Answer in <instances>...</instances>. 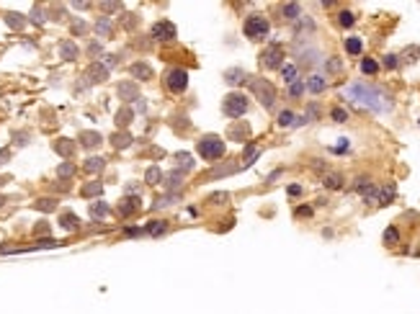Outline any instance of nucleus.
Returning <instances> with one entry per match:
<instances>
[{"label": "nucleus", "mask_w": 420, "mask_h": 314, "mask_svg": "<svg viewBox=\"0 0 420 314\" xmlns=\"http://www.w3.org/2000/svg\"><path fill=\"white\" fill-rule=\"evenodd\" d=\"M11 160V149L8 147H3V149H0V165H6Z\"/></svg>", "instance_id": "obj_47"}, {"label": "nucleus", "mask_w": 420, "mask_h": 314, "mask_svg": "<svg viewBox=\"0 0 420 314\" xmlns=\"http://www.w3.org/2000/svg\"><path fill=\"white\" fill-rule=\"evenodd\" d=\"M72 175H75V165H72V163H62V165L57 168V178L65 181V178H72Z\"/></svg>", "instance_id": "obj_35"}, {"label": "nucleus", "mask_w": 420, "mask_h": 314, "mask_svg": "<svg viewBox=\"0 0 420 314\" xmlns=\"http://www.w3.org/2000/svg\"><path fill=\"white\" fill-rule=\"evenodd\" d=\"M343 175H338V173H327L325 175V188H330V191H338V188H343Z\"/></svg>", "instance_id": "obj_24"}, {"label": "nucleus", "mask_w": 420, "mask_h": 314, "mask_svg": "<svg viewBox=\"0 0 420 314\" xmlns=\"http://www.w3.org/2000/svg\"><path fill=\"white\" fill-rule=\"evenodd\" d=\"M175 163L180 165V170H183V173L193 170V160H191V154H186V152H178V154H175Z\"/></svg>", "instance_id": "obj_26"}, {"label": "nucleus", "mask_w": 420, "mask_h": 314, "mask_svg": "<svg viewBox=\"0 0 420 314\" xmlns=\"http://www.w3.org/2000/svg\"><path fill=\"white\" fill-rule=\"evenodd\" d=\"M165 85H168V90H170V93H183V90H186V85H188V72H186L183 67L170 70V72L165 75Z\"/></svg>", "instance_id": "obj_7"}, {"label": "nucleus", "mask_w": 420, "mask_h": 314, "mask_svg": "<svg viewBox=\"0 0 420 314\" xmlns=\"http://www.w3.org/2000/svg\"><path fill=\"white\" fill-rule=\"evenodd\" d=\"M175 199H178L175 193H168V196H160V199H155V204H152V209H162V206H170V204H173Z\"/></svg>", "instance_id": "obj_41"}, {"label": "nucleus", "mask_w": 420, "mask_h": 314, "mask_svg": "<svg viewBox=\"0 0 420 314\" xmlns=\"http://www.w3.org/2000/svg\"><path fill=\"white\" fill-rule=\"evenodd\" d=\"M397 242H399L397 227H387V229H384V245H397Z\"/></svg>", "instance_id": "obj_36"}, {"label": "nucleus", "mask_w": 420, "mask_h": 314, "mask_svg": "<svg viewBox=\"0 0 420 314\" xmlns=\"http://www.w3.org/2000/svg\"><path fill=\"white\" fill-rule=\"evenodd\" d=\"M243 31H245V36H248V39L261 42V39H266V36H268L271 24H268V18H263V16H250V18H245Z\"/></svg>", "instance_id": "obj_4"}, {"label": "nucleus", "mask_w": 420, "mask_h": 314, "mask_svg": "<svg viewBox=\"0 0 420 314\" xmlns=\"http://www.w3.org/2000/svg\"><path fill=\"white\" fill-rule=\"evenodd\" d=\"M361 49H363V42H361L358 36L345 39V52H348V54H361Z\"/></svg>", "instance_id": "obj_28"}, {"label": "nucleus", "mask_w": 420, "mask_h": 314, "mask_svg": "<svg viewBox=\"0 0 420 314\" xmlns=\"http://www.w3.org/2000/svg\"><path fill=\"white\" fill-rule=\"evenodd\" d=\"M13 139H19V142H16V144H26V139H29V134H16V136H13Z\"/></svg>", "instance_id": "obj_53"}, {"label": "nucleus", "mask_w": 420, "mask_h": 314, "mask_svg": "<svg viewBox=\"0 0 420 314\" xmlns=\"http://www.w3.org/2000/svg\"><path fill=\"white\" fill-rule=\"evenodd\" d=\"M54 149H57V154H62V157H70V154L75 152V144H72L70 139H60V142H54Z\"/></svg>", "instance_id": "obj_23"}, {"label": "nucleus", "mask_w": 420, "mask_h": 314, "mask_svg": "<svg viewBox=\"0 0 420 314\" xmlns=\"http://www.w3.org/2000/svg\"><path fill=\"white\" fill-rule=\"evenodd\" d=\"M60 224H62V229H67V232H70V229H78V224H80V222H78V217H75V214H62V217H60Z\"/></svg>", "instance_id": "obj_30"}, {"label": "nucleus", "mask_w": 420, "mask_h": 314, "mask_svg": "<svg viewBox=\"0 0 420 314\" xmlns=\"http://www.w3.org/2000/svg\"><path fill=\"white\" fill-rule=\"evenodd\" d=\"M132 142H134V139H132V134H126V131H119V134L111 136V144H114L116 149H126Z\"/></svg>", "instance_id": "obj_21"}, {"label": "nucleus", "mask_w": 420, "mask_h": 314, "mask_svg": "<svg viewBox=\"0 0 420 314\" xmlns=\"http://www.w3.org/2000/svg\"><path fill=\"white\" fill-rule=\"evenodd\" d=\"M281 16L286 21H299L302 18V6L299 3H284L281 6Z\"/></svg>", "instance_id": "obj_11"}, {"label": "nucleus", "mask_w": 420, "mask_h": 314, "mask_svg": "<svg viewBox=\"0 0 420 314\" xmlns=\"http://www.w3.org/2000/svg\"><path fill=\"white\" fill-rule=\"evenodd\" d=\"M345 95H348L351 101H356L358 106L371 108L374 113H387V111H392L389 95H387L384 90L369 85V83H353V85H348V88H345Z\"/></svg>", "instance_id": "obj_1"}, {"label": "nucleus", "mask_w": 420, "mask_h": 314, "mask_svg": "<svg viewBox=\"0 0 420 314\" xmlns=\"http://www.w3.org/2000/svg\"><path fill=\"white\" fill-rule=\"evenodd\" d=\"M116 211H119V217H132V214H137V211H139V196H126V199L116 206Z\"/></svg>", "instance_id": "obj_10"}, {"label": "nucleus", "mask_w": 420, "mask_h": 314, "mask_svg": "<svg viewBox=\"0 0 420 314\" xmlns=\"http://www.w3.org/2000/svg\"><path fill=\"white\" fill-rule=\"evenodd\" d=\"M101 191H103L101 183H88V186L83 188V196H85V199H90V196H101Z\"/></svg>", "instance_id": "obj_40"}, {"label": "nucleus", "mask_w": 420, "mask_h": 314, "mask_svg": "<svg viewBox=\"0 0 420 314\" xmlns=\"http://www.w3.org/2000/svg\"><path fill=\"white\" fill-rule=\"evenodd\" d=\"M132 119H134V111H132V108H121V111L116 113V124H119V126H126Z\"/></svg>", "instance_id": "obj_34"}, {"label": "nucleus", "mask_w": 420, "mask_h": 314, "mask_svg": "<svg viewBox=\"0 0 420 314\" xmlns=\"http://www.w3.org/2000/svg\"><path fill=\"white\" fill-rule=\"evenodd\" d=\"M297 217H312V209L309 206H299L297 209Z\"/></svg>", "instance_id": "obj_50"}, {"label": "nucleus", "mask_w": 420, "mask_h": 314, "mask_svg": "<svg viewBox=\"0 0 420 314\" xmlns=\"http://www.w3.org/2000/svg\"><path fill=\"white\" fill-rule=\"evenodd\" d=\"M0 204H3V199H0Z\"/></svg>", "instance_id": "obj_54"}, {"label": "nucleus", "mask_w": 420, "mask_h": 314, "mask_svg": "<svg viewBox=\"0 0 420 314\" xmlns=\"http://www.w3.org/2000/svg\"><path fill=\"white\" fill-rule=\"evenodd\" d=\"M394 199V186H384L376 191V206H387Z\"/></svg>", "instance_id": "obj_19"}, {"label": "nucleus", "mask_w": 420, "mask_h": 314, "mask_svg": "<svg viewBox=\"0 0 420 314\" xmlns=\"http://www.w3.org/2000/svg\"><path fill=\"white\" fill-rule=\"evenodd\" d=\"M258 154H261V149H258L255 144H248V147H245V165H253Z\"/></svg>", "instance_id": "obj_39"}, {"label": "nucleus", "mask_w": 420, "mask_h": 314, "mask_svg": "<svg viewBox=\"0 0 420 314\" xmlns=\"http://www.w3.org/2000/svg\"><path fill=\"white\" fill-rule=\"evenodd\" d=\"M281 77H284L286 85L297 83V80H299V77H297V67H294V65H284V67H281Z\"/></svg>", "instance_id": "obj_29"}, {"label": "nucleus", "mask_w": 420, "mask_h": 314, "mask_svg": "<svg viewBox=\"0 0 420 314\" xmlns=\"http://www.w3.org/2000/svg\"><path fill=\"white\" fill-rule=\"evenodd\" d=\"M222 111H225V116H230V119H240V116L248 111V98H245L243 93H230V95H225V101H222Z\"/></svg>", "instance_id": "obj_5"}, {"label": "nucleus", "mask_w": 420, "mask_h": 314, "mask_svg": "<svg viewBox=\"0 0 420 314\" xmlns=\"http://www.w3.org/2000/svg\"><path fill=\"white\" fill-rule=\"evenodd\" d=\"M6 21H8V26H11V29H24V26H26L24 16H19V13H8V16H6Z\"/></svg>", "instance_id": "obj_37"}, {"label": "nucleus", "mask_w": 420, "mask_h": 314, "mask_svg": "<svg viewBox=\"0 0 420 314\" xmlns=\"http://www.w3.org/2000/svg\"><path fill=\"white\" fill-rule=\"evenodd\" d=\"M248 83H250V90H253V95L263 103V108H273L276 106V88L268 83V80H263V77H248Z\"/></svg>", "instance_id": "obj_2"}, {"label": "nucleus", "mask_w": 420, "mask_h": 314, "mask_svg": "<svg viewBox=\"0 0 420 314\" xmlns=\"http://www.w3.org/2000/svg\"><path fill=\"white\" fill-rule=\"evenodd\" d=\"M225 80H227L230 85H240V83H248V72L240 70V67H230V70L225 72Z\"/></svg>", "instance_id": "obj_12"}, {"label": "nucleus", "mask_w": 420, "mask_h": 314, "mask_svg": "<svg viewBox=\"0 0 420 314\" xmlns=\"http://www.w3.org/2000/svg\"><path fill=\"white\" fill-rule=\"evenodd\" d=\"M96 31H98L101 36H106V34H111V21H108V18H101V21L96 24Z\"/></svg>", "instance_id": "obj_43"}, {"label": "nucleus", "mask_w": 420, "mask_h": 314, "mask_svg": "<svg viewBox=\"0 0 420 314\" xmlns=\"http://www.w3.org/2000/svg\"><path fill=\"white\" fill-rule=\"evenodd\" d=\"M309 93H322L325 88H327V80L322 77V75H312L309 80H307V85H304Z\"/></svg>", "instance_id": "obj_17"}, {"label": "nucleus", "mask_w": 420, "mask_h": 314, "mask_svg": "<svg viewBox=\"0 0 420 314\" xmlns=\"http://www.w3.org/2000/svg\"><path fill=\"white\" fill-rule=\"evenodd\" d=\"M60 57H62V60H67V62L78 60V44H75V42H70V39H67V42H62V44H60Z\"/></svg>", "instance_id": "obj_13"}, {"label": "nucleus", "mask_w": 420, "mask_h": 314, "mask_svg": "<svg viewBox=\"0 0 420 314\" xmlns=\"http://www.w3.org/2000/svg\"><path fill=\"white\" fill-rule=\"evenodd\" d=\"M183 175H186V173L175 168V170H173V173H168V178H162V181H165V186H168L170 191H175V188H180V183H183Z\"/></svg>", "instance_id": "obj_18"}, {"label": "nucleus", "mask_w": 420, "mask_h": 314, "mask_svg": "<svg viewBox=\"0 0 420 314\" xmlns=\"http://www.w3.org/2000/svg\"><path fill=\"white\" fill-rule=\"evenodd\" d=\"M144 181H147V186H157V183H162V170H160L157 165L147 168V173H144Z\"/></svg>", "instance_id": "obj_22"}, {"label": "nucleus", "mask_w": 420, "mask_h": 314, "mask_svg": "<svg viewBox=\"0 0 420 314\" xmlns=\"http://www.w3.org/2000/svg\"><path fill=\"white\" fill-rule=\"evenodd\" d=\"M142 232H144V229H139V227H126V229H124V234H126V237H139Z\"/></svg>", "instance_id": "obj_48"}, {"label": "nucleus", "mask_w": 420, "mask_h": 314, "mask_svg": "<svg viewBox=\"0 0 420 314\" xmlns=\"http://www.w3.org/2000/svg\"><path fill=\"white\" fill-rule=\"evenodd\" d=\"M144 232H147V234H152V237H160V234H165V232H168V222H165V219H152V222H147Z\"/></svg>", "instance_id": "obj_15"}, {"label": "nucleus", "mask_w": 420, "mask_h": 314, "mask_svg": "<svg viewBox=\"0 0 420 314\" xmlns=\"http://www.w3.org/2000/svg\"><path fill=\"white\" fill-rule=\"evenodd\" d=\"M338 24H340L343 29H351V26L356 24V16H353L351 11H340V16H338Z\"/></svg>", "instance_id": "obj_33"}, {"label": "nucleus", "mask_w": 420, "mask_h": 314, "mask_svg": "<svg viewBox=\"0 0 420 314\" xmlns=\"http://www.w3.org/2000/svg\"><path fill=\"white\" fill-rule=\"evenodd\" d=\"M304 90H307V88H304V83H302V80H297V83H291V85H289V95H291V98H302V93H304Z\"/></svg>", "instance_id": "obj_42"}, {"label": "nucleus", "mask_w": 420, "mask_h": 314, "mask_svg": "<svg viewBox=\"0 0 420 314\" xmlns=\"http://www.w3.org/2000/svg\"><path fill=\"white\" fill-rule=\"evenodd\" d=\"M196 149H198V154L204 157V160H220V157L225 154V142L220 136H214V134H206V136H201L196 142Z\"/></svg>", "instance_id": "obj_3"}, {"label": "nucleus", "mask_w": 420, "mask_h": 314, "mask_svg": "<svg viewBox=\"0 0 420 314\" xmlns=\"http://www.w3.org/2000/svg\"><path fill=\"white\" fill-rule=\"evenodd\" d=\"M101 139H103V136H101L98 131H83V134H80V144H83V147H98Z\"/></svg>", "instance_id": "obj_20"}, {"label": "nucleus", "mask_w": 420, "mask_h": 314, "mask_svg": "<svg viewBox=\"0 0 420 314\" xmlns=\"http://www.w3.org/2000/svg\"><path fill=\"white\" fill-rule=\"evenodd\" d=\"M103 157H88V160H85V170L88 173H101L103 170Z\"/></svg>", "instance_id": "obj_27"}, {"label": "nucleus", "mask_w": 420, "mask_h": 314, "mask_svg": "<svg viewBox=\"0 0 420 314\" xmlns=\"http://www.w3.org/2000/svg\"><path fill=\"white\" fill-rule=\"evenodd\" d=\"M325 67H327V72H340V70H343V62H340L338 57H330Z\"/></svg>", "instance_id": "obj_44"}, {"label": "nucleus", "mask_w": 420, "mask_h": 314, "mask_svg": "<svg viewBox=\"0 0 420 314\" xmlns=\"http://www.w3.org/2000/svg\"><path fill=\"white\" fill-rule=\"evenodd\" d=\"M88 75L93 77V83H103V80L108 77V67H106V65H101V62H93V65H90V70H88Z\"/></svg>", "instance_id": "obj_16"}, {"label": "nucleus", "mask_w": 420, "mask_h": 314, "mask_svg": "<svg viewBox=\"0 0 420 314\" xmlns=\"http://www.w3.org/2000/svg\"><path fill=\"white\" fill-rule=\"evenodd\" d=\"M302 193V186H289V196H299Z\"/></svg>", "instance_id": "obj_52"}, {"label": "nucleus", "mask_w": 420, "mask_h": 314, "mask_svg": "<svg viewBox=\"0 0 420 314\" xmlns=\"http://www.w3.org/2000/svg\"><path fill=\"white\" fill-rule=\"evenodd\" d=\"M101 8H103V11H119L121 6H119V3H103Z\"/></svg>", "instance_id": "obj_51"}, {"label": "nucleus", "mask_w": 420, "mask_h": 314, "mask_svg": "<svg viewBox=\"0 0 420 314\" xmlns=\"http://www.w3.org/2000/svg\"><path fill=\"white\" fill-rule=\"evenodd\" d=\"M116 95L121 98V101H137V83L134 80H121L119 85H116Z\"/></svg>", "instance_id": "obj_9"}, {"label": "nucleus", "mask_w": 420, "mask_h": 314, "mask_svg": "<svg viewBox=\"0 0 420 314\" xmlns=\"http://www.w3.org/2000/svg\"><path fill=\"white\" fill-rule=\"evenodd\" d=\"M297 124V113L294 111H281L279 113V126H294Z\"/></svg>", "instance_id": "obj_32"}, {"label": "nucleus", "mask_w": 420, "mask_h": 314, "mask_svg": "<svg viewBox=\"0 0 420 314\" xmlns=\"http://www.w3.org/2000/svg\"><path fill=\"white\" fill-rule=\"evenodd\" d=\"M330 116H333V121H338V124L348 121V113H345L343 108H333V111H330Z\"/></svg>", "instance_id": "obj_45"}, {"label": "nucleus", "mask_w": 420, "mask_h": 314, "mask_svg": "<svg viewBox=\"0 0 420 314\" xmlns=\"http://www.w3.org/2000/svg\"><path fill=\"white\" fill-rule=\"evenodd\" d=\"M85 31H88V26H85V24H80V21L72 26V34H78V36H80V34H85Z\"/></svg>", "instance_id": "obj_49"}, {"label": "nucleus", "mask_w": 420, "mask_h": 314, "mask_svg": "<svg viewBox=\"0 0 420 314\" xmlns=\"http://www.w3.org/2000/svg\"><path fill=\"white\" fill-rule=\"evenodd\" d=\"M261 62L266 70H281L284 67V47L281 44H271L263 54H261Z\"/></svg>", "instance_id": "obj_6"}, {"label": "nucleus", "mask_w": 420, "mask_h": 314, "mask_svg": "<svg viewBox=\"0 0 420 314\" xmlns=\"http://www.w3.org/2000/svg\"><path fill=\"white\" fill-rule=\"evenodd\" d=\"M361 72L363 75H376L379 72V62L376 60H361Z\"/></svg>", "instance_id": "obj_31"}, {"label": "nucleus", "mask_w": 420, "mask_h": 314, "mask_svg": "<svg viewBox=\"0 0 420 314\" xmlns=\"http://www.w3.org/2000/svg\"><path fill=\"white\" fill-rule=\"evenodd\" d=\"M108 211H111V209H108L106 201H96V204L90 206V217H93V219H103V217H108Z\"/></svg>", "instance_id": "obj_25"}, {"label": "nucleus", "mask_w": 420, "mask_h": 314, "mask_svg": "<svg viewBox=\"0 0 420 314\" xmlns=\"http://www.w3.org/2000/svg\"><path fill=\"white\" fill-rule=\"evenodd\" d=\"M132 75H134L137 80H152V67H150L147 62H134V65H132Z\"/></svg>", "instance_id": "obj_14"}, {"label": "nucleus", "mask_w": 420, "mask_h": 314, "mask_svg": "<svg viewBox=\"0 0 420 314\" xmlns=\"http://www.w3.org/2000/svg\"><path fill=\"white\" fill-rule=\"evenodd\" d=\"M175 26L170 24V21H157L155 26H152V39L155 42H173L175 39Z\"/></svg>", "instance_id": "obj_8"}, {"label": "nucleus", "mask_w": 420, "mask_h": 314, "mask_svg": "<svg viewBox=\"0 0 420 314\" xmlns=\"http://www.w3.org/2000/svg\"><path fill=\"white\" fill-rule=\"evenodd\" d=\"M397 65H399V57H397V54H387V57H384V67L394 70Z\"/></svg>", "instance_id": "obj_46"}, {"label": "nucleus", "mask_w": 420, "mask_h": 314, "mask_svg": "<svg viewBox=\"0 0 420 314\" xmlns=\"http://www.w3.org/2000/svg\"><path fill=\"white\" fill-rule=\"evenodd\" d=\"M34 206H36L39 211H54V209H57V201H54V199H39Z\"/></svg>", "instance_id": "obj_38"}]
</instances>
